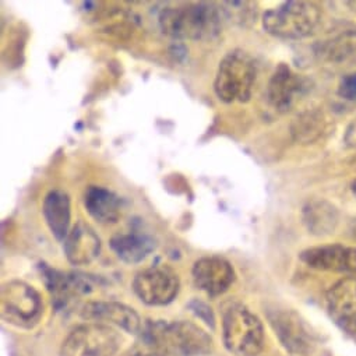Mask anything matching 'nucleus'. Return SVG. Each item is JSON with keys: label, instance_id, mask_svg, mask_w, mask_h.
<instances>
[{"label": "nucleus", "instance_id": "obj_1", "mask_svg": "<svg viewBox=\"0 0 356 356\" xmlns=\"http://www.w3.org/2000/svg\"><path fill=\"white\" fill-rule=\"evenodd\" d=\"M144 341L163 356H207L214 342L200 325L186 321H154L143 330Z\"/></svg>", "mask_w": 356, "mask_h": 356}, {"label": "nucleus", "instance_id": "obj_2", "mask_svg": "<svg viewBox=\"0 0 356 356\" xmlns=\"http://www.w3.org/2000/svg\"><path fill=\"white\" fill-rule=\"evenodd\" d=\"M221 15L213 3H182L159 15L163 34L177 40H210L221 31Z\"/></svg>", "mask_w": 356, "mask_h": 356}, {"label": "nucleus", "instance_id": "obj_3", "mask_svg": "<svg viewBox=\"0 0 356 356\" xmlns=\"http://www.w3.org/2000/svg\"><path fill=\"white\" fill-rule=\"evenodd\" d=\"M323 23V12L314 2H284L263 15L264 30L281 40L314 35Z\"/></svg>", "mask_w": 356, "mask_h": 356}, {"label": "nucleus", "instance_id": "obj_4", "mask_svg": "<svg viewBox=\"0 0 356 356\" xmlns=\"http://www.w3.org/2000/svg\"><path fill=\"white\" fill-rule=\"evenodd\" d=\"M222 339L234 356H259L266 342L263 323L246 306L232 305L222 316Z\"/></svg>", "mask_w": 356, "mask_h": 356}, {"label": "nucleus", "instance_id": "obj_5", "mask_svg": "<svg viewBox=\"0 0 356 356\" xmlns=\"http://www.w3.org/2000/svg\"><path fill=\"white\" fill-rule=\"evenodd\" d=\"M256 65L253 58L243 51H232L220 62L214 91L220 101L248 102L256 83Z\"/></svg>", "mask_w": 356, "mask_h": 356}, {"label": "nucleus", "instance_id": "obj_6", "mask_svg": "<svg viewBox=\"0 0 356 356\" xmlns=\"http://www.w3.org/2000/svg\"><path fill=\"white\" fill-rule=\"evenodd\" d=\"M122 335L108 324L90 321L72 330L60 346V356H115Z\"/></svg>", "mask_w": 356, "mask_h": 356}, {"label": "nucleus", "instance_id": "obj_7", "mask_svg": "<svg viewBox=\"0 0 356 356\" xmlns=\"http://www.w3.org/2000/svg\"><path fill=\"white\" fill-rule=\"evenodd\" d=\"M42 310V298L34 286L23 281H10L3 285L2 317L10 324L31 328L40 321Z\"/></svg>", "mask_w": 356, "mask_h": 356}, {"label": "nucleus", "instance_id": "obj_8", "mask_svg": "<svg viewBox=\"0 0 356 356\" xmlns=\"http://www.w3.org/2000/svg\"><path fill=\"white\" fill-rule=\"evenodd\" d=\"M181 289V280L168 266H152L136 274L133 291L148 306H165L170 303Z\"/></svg>", "mask_w": 356, "mask_h": 356}, {"label": "nucleus", "instance_id": "obj_9", "mask_svg": "<svg viewBox=\"0 0 356 356\" xmlns=\"http://www.w3.org/2000/svg\"><path fill=\"white\" fill-rule=\"evenodd\" d=\"M310 90V81L293 72L288 65L281 63L271 76L267 87L270 105L281 113L289 112Z\"/></svg>", "mask_w": 356, "mask_h": 356}, {"label": "nucleus", "instance_id": "obj_10", "mask_svg": "<svg viewBox=\"0 0 356 356\" xmlns=\"http://www.w3.org/2000/svg\"><path fill=\"white\" fill-rule=\"evenodd\" d=\"M300 260L317 271L356 275V248L345 245H324L306 249Z\"/></svg>", "mask_w": 356, "mask_h": 356}, {"label": "nucleus", "instance_id": "obj_11", "mask_svg": "<svg viewBox=\"0 0 356 356\" xmlns=\"http://www.w3.org/2000/svg\"><path fill=\"white\" fill-rule=\"evenodd\" d=\"M195 285L209 296L225 293L236 280L232 264L220 256L199 259L192 270Z\"/></svg>", "mask_w": 356, "mask_h": 356}, {"label": "nucleus", "instance_id": "obj_12", "mask_svg": "<svg viewBox=\"0 0 356 356\" xmlns=\"http://www.w3.org/2000/svg\"><path fill=\"white\" fill-rule=\"evenodd\" d=\"M327 306L332 320L346 332L356 335V275H348L330 288Z\"/></svg>", "mask_w": 356, "mask_h": 356}, {"label": "nucleus", "instance_id": "obj_13", "mask_svg": "<svg viewBox=\"0 0 356 356\" xmlns=\"http://www.w3.org/2000/svg\"><path fill=\"white\" fill-rule=\"evenodd\" d=\"M81 317L88 321L116 325L129 334L141 331V318L137 312L119 302H88L81 310Z\"/></svg>", "mask_w": 356, "mask_h": 356}, {"label": "nucleus", "instance_id": "obj_14", "mask_svg": "<svg viewBox=\"0 0 356 356\" xmlns=\"http://www.w3.org/2000/svg\"><path fill=\"white\" fill-rule=\"evenodd\" d=\"M63 250L70 264L87 266L99 256L101 239L88 224L79 221L65 239Z\"/></svg>", "mask_w": 356, "mask_h": 356}, {"label": "nucleus", "instance_id": "obj_15", "mask_svg": "<svg viewBox=\"0 0 356 356\" xmlns=\"http://www.w3.org/2000/svg\"><path fill=\"white\" fill-rule=\"evenodd\" d=\"M45 222L56 241L65 242L70 232V197L63 191H51L42 204Z\"/></svg>", "mask_w": 356, "mask_h": 356}, {"label": "nucleus", "instance_id": "obj_16", "mask_svg": "<svg viewBox=\"0 0 356 356\" xmlns=\"http://www.w3.org/2000/svg\"><path fill=\"white\" fill-rule=\"evenodd\" d=\"M87 213L99 224H115L122 213V199L101 186H88L84 193Z\"/></svg>", "mask_w": 356, "mask_h": 356}, {"label": "nucleus", "instance_id": "obj_17", "mask_svg": "<svg viewBox=\"0 0 356 356\" xmlns=\"http://www.w3.org/2000/svg\"><path fill=\"white\" fill-rule=\"evenodd\" d=\"M115 254L127 264H137L147 259L156 248L155 239L143 232H122L111 239Z\"/></svg>", "mask_w": 356, "mask_h": 356}, {"label": "nucleus", "instance_id": "obj_18", "mask_svg": "<svg viewBox=\"0 0 356 356\" xmlns=\"http://www.w3.org/2000/svg\"><path fill=\"white\" fill-rule=\"evenodd\" d=\"M302 220L312 235L325 236L337 229L339 214L335 206L327 200H312L303 207Z\"/></svg>", "mask_w": 356, "mask_h": 356}, {"label": "nucleus", "instance_id": "obj_19", "mask_svg": "<svg viewBox=\"0 0 356 356\" xmlns=\"http://www.w3.org/2000/svg\"><path fill=\"white\" fill-rule=\"evenodd\" d=\"M282 345L292 353H303L309 348V339L300 320L289 312L275 313L270 318Z\"/></svg>", "mask_w": 356, "mask_h": 356}, {"label": "nucleus", "instance_id": "obj_20", "mask_svg": "<svg viewBox=\"0 0 356 356\" xmlns=\"http://www.w3.org/2000/svg\"><path fill=\"white\" fill-rule=\"evenodd\" d=\"M320 54L331 63L356 66V30L346 31L325 42Z\"/></svg>", "mask_w": 356, "mask_h": 356}, {"label": "nucleus", "instance_id": "obj_21", "mask_svg": "<svg viewBox=\"0 0 356 356\" xmlns=\"http://www.w3.org/2000/svg\"><path fill=\"white\" fill-rule=\"evenodd\" d=\"M324 130L323 115L317 111H307L299 115L292 123V136L298 143L309 144L317 140Z\"/></svg>", "mask_w": 356, "mask_h": 356}, {"label": "nucleus", "instance_id": "obj_22", "mask_svg": "<svg viewBox=\"0 0 356 356\" xmlns=\"http://www.w3.org/2000/svg\"><path fill=\"white\" fill-rule=\"evenodd\" d=\"M338 94L343 99L356 101V72L345 76L341 80L338 86Z\"/></svg>", "mask_w": 356, "mask_h": 356}, {"label": "nucleus", "instance_id": "obj_23", "mask_svg": "<svg viewBox=\"0 0 356 356\" xmlns=\"http://www.w3.org/2000/svg\"><path fill=\"white\" fill-rule=\"evenodd\" d=\"M191 307H192V310L200 317V318H203L209 325H211V327H214V316H213V312H211V309H209L204 303H200V302H197V300H195V302H192L191 303Z\"/></svg>", "mask_w": 356, "mask_h": 356}, {"label": "nucleus", "instance_id": "obj_24", "mask_svg": "<svg viewBox=\"0 0 356 356\" xmlns=\"http://www.w3.org/2000/svg\"><path fill=\"white\" fill-rule=\"evenodd\" d=\"M345 143L348 147L350 148H356V119L348 126L346 131H345V137H343Z\"/></svg>", "mask_w": 356, "mask_h": 356}, {"label": "nucleus", "instance_id": "obj_25", "mask_svg": "<svg viewBox=\"0 0 356 356\" xmlns=\"http://www.w3.org/2000/svg\"><path fill=\"white\" fill-rule=\"evenodd\" d=\"M134 356H163V355H161L158 352H147V353H137Z\"/></svg>", "mask_w": 356, "mask_h": 356}, {"label": "nucleus", "instance_id": "obj_26", "mask_svg": "<svg viewBox=\"0 0 356 356\" xmlns=\"http://www.w3.org/2000/svg\"><path fill=\"white\" fill-rule=\"evenodd\" d=\"M350 235L356 241V221H353L352 225H350Z\"/></svg>", "mask_w": 356, "mask_h": 356}, {"label": "nucleus", "instance_id": "obj_27", "mask_svg": "<svg viewBox=\"0 0 356 356\" xmlns=\"http://www.w3.org/2000/svg\"><path fill=\"white\" fill-rule=\"evenodd\" d=\"M350 189H352V193H353V196L356 197V179L352 182V188H350Z\"/></svg>", "mask_w": 356, "mask_h": 356}]
</instances>
